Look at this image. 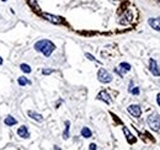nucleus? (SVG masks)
Here are the masks:
<instances>
[{
	"label": "nucleus",
	"mask_w": 160,
	"mask_h": 150,
	"mask_svg": "<svg viewBox=\"0 0 160 150\" xmlns=\"http://www.w3.org/2000/svg\"><path fill=\"white\" fill-rule=\"evenodd\" d=\"M54 150H60V148H59V146H57V145H56V146H54Z\"/></svg>",
	"instance_id": "24"
},
{
	"label": "nucleus",
	"mask_w": 160,
	"mask_h": 150,
	"mask_svg": "<svg viewBox=\"0 0 160 150\" xmlns=\"http://www.w3.org/2000/svg\"><path fill=\"white\" fill-rule=\"evenodd\" d=\"M129 70H131V64L124 63V62H123V63H121V64H119V67L115 69V71L119 75V77H123V74H124V73H128Z\"/></svg>",
	"instance_id": "5"
},
{
	"label": "nucleus",
	"mask_w": 160,
	"mask_h": 150,
	"mask_svg": "<svg viewBox=\"0 0 160 150\" xmlns=\"http://www.w3.org/2000/svg\"><path fill=\"white\" fill-rule=\"evenodd\" d=\"M2 64H3V58L0 57V65H2Z\"/></svg>",
	"instance_id": "25"
},
{
	"label": "nucleus",
	"mask_w": 160,
	"mask_h": 150,
	"mask_svg": "<svg viewBox=\"0 0 160 150\" xmlns=\"http://www.w3.org/2000/svg\"><path fill=\"white\" fill-rule=\"evenodd\" d=\"M81 135H83L84 138H90V137L93 135V133H91V130L89 129L87 127H84V128L81 129Z\"/></svg>",
	"instance_id": "15"
},
{
	"label": "nucleus",
	"mask_w": 160,
	"mask_h": 150,
	"mask_svg": "<svg viewBox=\"0 0 160 150\" xmlns=\"http://www.w3.org/2000/svg\"><path fill=\"white\" fill-rule=\"evenodd\" d=\"M89 150H96V144L91 143L90 145H89Z\"/></svg>",
	"instance_id": "22"
},
{
	"label": "nucleus",
	"mask_w": 160,
	"mask_h": 150,
	"mask_svg": "<svg viewBox=\"0 0 160 150\" xmlns=\"http://www.w3.org/2000/svg\"><path fill=\"white\" fill-rule=\"evenodd\" d=\"M97 79H99V81L100 83H102V84H109V83H111L112 81V75L106 70V69H100L99 71H97Z\"/></svg>",
	"instance_id": "3"
},
{
	"label": "nucleus",
	"mask_w": 160,
	"mask_h": 150,
	"mask_svg": "<svg viewBox=\"0 0 160 150\" xmlns=\"http://www.w3.org/2000/svg\"><path fill=\"white\" fill-rule=\"evenodd\" d=\"M20 69L24 71V73H26V74H30L32 70H31V67L28 65V64H25V63H22L21 65H20Z\"/></svg>",
	"instance_id": "17"
},
{
	"label": "nucleus",
	"mask_w": 160,
	"mask_h": 150,
	"mask_svg": "<svg viewBox=\"0 0 160 150\" xmlns=\"http://www.w3.org/2000/svg\"><path fill=\"white\" fill-rule=\"evenodd\" d=\"M53 71H54L53 69H51V68H47V69H43V70H42V74H43V75H49V74H52Z\"/></svg>",
	"instance_id": "19"
},
{
	"label": "nucleus",
	"mask_w": 160,
	"mask_h": 150,
	"mask_svg": "<svg viewBox=\"0 0 160 150\" xmlns=\"http://www.w3.org/2000/svg\"><path fill=\"white\" fill-rule=\"evenodd\" d=\"M2 2H8V0H2Z\"/></svg>",
	"instance_id": "26"
},
{
	"label": "nucleus",
	"mask_w": 160,
	"mask_h": 150,
	"mask_svg": "<svg viewBox=\"0 0 160 150\" xmlns=\"http://www.w3.org/2000/svg\"><path fill=\"white\" fill-rule=\"evenodd\" d=\"M128 112H129V115H132L133 117H136V118H139L140 116H142V108H140V106H138V105H131V106H128Z\"/></svg>",
	"instance_id": "4"
},
{
	"label": "nucleus",
	"mask_w": 160,
	"mask_h": 150,
	"mask_svg": "<svg viewBox=\"0 0 160 150\" xmlns=\"http://www.w3.org/2000/svg\"><path fill=\"white\" fill-rule=\"evenodd\" d=\"M27 115H28L32 119H34L36 122H38V123L43 122V116L40 115V113H37V112H34V111H28V112H27Z\"/></svg>",
	"instance_id": "11"
},
{
	"label": "nucleus",
	"mask_w": 160,
	"mask_h": 150,
	"mask_svg": "<svg viewBox=\"0 0 160 150\" xmlns=\"http://www.w3.org/2000/svg\"><path fill=\"white\" fill-rule=\"evenodd\" d=\"M17 134H19V137L25 138V139L30 138V132H28V128L26 126H21L19 129H17Z\"/></svg>",
	"instance_id": "9"
},
{
	"label": "nucleus",
	"mask_w": 160,
	"mask_h": 150,
	"mask_svg": "<svg viewBox=\"0 0 160 150\" xmlns=\"http://www.w3.org/2000/svg\"><path fill=\"white\" fill-rule=\"evenodd\" d=\"M97 100H101V101H103L105 103H107V105H110L111 102H112V100H111V96L107 93V91L106 90H102V91H100L99 93H97V97H96Z\"/></svg>",
	"instance_id": "6"
},
{
	"label": "nucleus",
	"mask_w": 160,
	"mask_h": 150,
	"mask_svg": "<svg viewBox=\"0 0 160 150\" xmlns=\"http://www.w3.org/2000/svg\"><path fill=\"white\" fill-rule=\"evenodd\" d=\"M28 3L31 4V6H32V8L36 6V9H37V10H40V8L37 6V4H36V2H34V0H28Z\"/></svg>",
	"instance_id": "20"
},
{
	"label": "nucleus",
	"mask_w": 160,
	"mask_h": 150,
	"mask_svg": "<svg viewBox=\"0 0 160 150\" xmlns=\"http://www.w3.org/2000/svg\"><path fill=\"white\" fill-rule=\"evenodd\" d=\"M123 133L126 134V137H127V142H128L129 144H134V143H136L137 139L134 138V135L131 134V132H129V130H128L126 127H123Z\"/></svg>",
	"instance_id": "12"
},
{
	"label": "nucleus",
	"mask_w": 160,
	"mask_h": 150,
	"mask_svg": "<svg viewBox=\"0 0 160 150\" xmlns=\"http://www.w3.org/2000/svg\"><path fill=\"white\" fill-rule=\"evenodd\" d=\"M149 69H150V71H152V74L153 75H155V77H160V70H159V67H158V64H156V62L152 58V59H149Z\"/></svg>",
	"instance_id": "8"
},
{
	"label": "nucleus",
	"mask_w": 160,
	"mask_h": 150,
	"mask_svg": "<svg viewBox=\"0 0 160 150\" xmlns=\"http://www.w3.org/2000/svg\"><path fill=\"white\" fill-rule=\"evenodd\" d=\"M148 22H149V25H150L154 30H156V31L160 32V17H156V18L152 17V18H149Z\"/></svg>",
	"instance_id": "10"
},
{
	"label": "nucleus",
	"mask_w": 160,
	"mask_h": 150,
	"mask_svg": "<svg viewBox=\"0 0 160 150\" xmlns=\"http://www.w3.org/2000/svg\"><path fill=\"white\" fill-rule=\"evenodd\" d=\"M34 49L37 52H41L44 57H49V55L54 52L56 46H54V43H52L48 40H41L34 43Z\"/></svg>",
	"instance_id": "1"
},
{
	"label": "nucleus",
	"mask_w": 160,
	"mask_h": 150,
	"mask_svg": "<svg viewBox=\"0 0 160 150\" xmlns=\"http://www.w3.org/2000/svg\"><path fill=\"white\" fill-rule=\"evenodd\" d=\"M148 122V126L153 129V130H159L160 129V115L158 113H153L148 117L147 119Z\"/></svg>",
	"instance_id": "2"
},
{
	"label": "nucleus",
	"mask_w": 160,
	"mask_h": 150,
	"mask_svg": "<svg viewBox=\"0 0 160 150\" xmlns=\"http://www.w3.org/2000/svg\"><path fill=\"white\" fill-rule=\"evenodd\" d=\"M69 129H70V122L67 121L65 122V129H64V132H63V138L64 139H68L69 138Z\"/></svg>",
	"instance_id": "16"
},
{
	"label": "nucleus",
	"mask_w": 160,
	"mask_h": 150,
	"mask_svg": "<svg viewBox=\"0 0 160 150\" xmlns=\"http://www.w3.org/2000/svg\"><path fill=\"white\" fill-rule=\"evenodd\" d=\"M129 92L132 93V95H136L137 96V95H139L140 91H139V87H131L129 89Z\"/></svg>",
	"instance_id": "18"
},
{
	"label": "nucleus",
	"mask_w": 160,
	"mask_h": 150,
	"mask_svg": "<svg viewBox=\"0 0 160 150\" xmlns=\"http://www.w3.org/2000/svg\"><path fill=\"white\" fill-rule=\"evenodd\" d=\"M86 57H87L89 59H90V60H93V62H97V60L95 59V57H94V55H91L90 53H86Z\"/></svg>",
	"instance_id": "21"
},
{
	"label": "nucleus",
	"mask_w": 160,
	"mask_h": 150,
	"mask_svg": "<svg viewBox=\"0 0 160 150\" xmlns=\"http://www.w3.org/2000/svg\"><path fill=\"white\" fill-rule=\"evenodd\" d=\"M5 124L6 126H9V127H12V126H15L16 123H17V119H15L12 116H8L6 118H5Z\"/></svg>",
	"instance_id": "13"
},
{
	"label": "nucleus",
	"mask_w": 160,
	"mask_h": 150,
	"mask_svg": "<svg viewBox=\"0 0 160 150\" xmlns=\"http://www.w3.org/2000/svg\"><path fill=\"white\" fill-rule=\"evenodd\" d=\"M42 16L46 18L47 21H49V22H52V24H56V25L63 22V18L59 17V16H54V15H51V14H43Z\"/></svg>",
	"instance_id": "7"
},
{
	"label": "nucleus",
	"mask_w": 160,
	"mask_h": 150,
	"mask_svg": "<svg viewBox=\"0 0 160 150\" xmlns=\"http://www.w3.org/2000/svg\"><path fill=\"white\" fill-rule=\"evenodd\" d=\"M156 102H158V105L160 107V93H158V95H156Z\"/></svg>",
	"instance_id": "23"
},
{
	"label": "nucleus",
	"mask_w": 160,
	"mask_h": 150,
	"mask_svg": "<svg viewBox=\"0 0 160 150\" xmlns=\"http://www.w3.org/2000/svg\"><path fill=\"white\" fill-rule=\"evenodd\" d=\"M17 83H19L20 86H26V85H30L31 84V81L27 78H25V77H20L19 79H17Z\"/></svg>",
	"instance_id": "14"
}]
</instances>
